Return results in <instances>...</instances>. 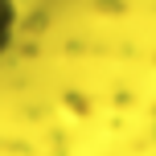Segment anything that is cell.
Segmentation results:
<instances>
[{
	"instance_id": "1",
	"label": "cell",
	"mask_w": 156,
	"mask_h": 156,
	"mask_svg": "<svg viewBox=\"0 0 156 156\" xmlns=\"http://www.w3.org/2000/svg\"><path fill=\"white\" fill-rule=\"evenodd\" d=\"M12 33H16V0H0V54L12 45Z\"/></svg>"
}]
</instances>
